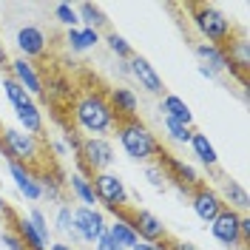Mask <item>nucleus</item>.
I'll return each instance as SVG.
<instances>
[{
  "label": "nucleus",
  "mask_w": 250,
  "mask_h": 250,
  "mask_svg": "<svg viewBox=\"0 0 250 250\" xmlns=\"http://www.w3.org/2000/svg\"><path fill=\"white\" fill-rule=\"evenodd\" d=\"M74 125L85 137H105L117 128V117L105 100V88H85L71 100Z\"/></svg>",
  "instance_id": "nucleus-1"
},
{
  "label": "nucleus",
  "mask_w": 250,
  "mask_h": 250,
  "mask_svg": "<svg viewBox=\"0 0 250 250\" xmlns=\"http://www.w3.org/2000/svg\"><path fill=\"white\" fill-rule=\"evenodd\" d=\"M114 131H117L120 148H123L125 156L134 159V162H154L156 156H159V151H162V142L156 140V134L142 123L140 117H134V120H120Z\"/></svg>",
  "instance_id": "nucleus-2"
},
{
  "label": "nucleus",
  "mask_w": 250,
  "mask_h": 250,
  "mask_svg": "<svg viewBox=\"0 0 250 250\" xmlns=\"http://www.w3.org/2000/svg\"><path fill=\"white\" fill-rule=\"evenodd\" d=\"M190 9V20L196 31L202 34L205 43H213V46H225L230 37H233V20H228V15L216 9V6H208V3H193L188 6Z\"/></svg>",
  "instance_id": "nucleus-3"
},
{
  "label": "nucleus",
  "mask_w": 250,
  "mask_h": 250,
  "mask_svg": "<svg viewBox=\"0 0 250 250\" xmlns=\"http://www.w3.org/2000/svg\"><path fill=\"white\" fill-rule=\"evenodd\" d=\"M0 154L6 156V162H23L37 171V159H40V140L31 137L20 128H0Z\"/></svg>",
  "instance_id": "nucleus-4"
},
{
  "label": "nucleus",
  "mask_w": 250,
  "mask_h": 250,
  "mask_svg": "<svg viewBox=\"0 0 250 250\" xmlns=\"http://www.w3.org/2000/svg\"><path fill=\"white\" fill-rule=\"evenodd\" d=\"M117 159V151H114V142L108 137H83L80 142V151H77V165L83 176H91V173L100 171H111Z\"/></svg>",
  "instance_id": "nucleus-5"
},
{
  "label": "nucleus",
  "mask_w": 250,
  "mask_h": 250,
  "mask_svg": "<svg viewBox=\"0 0 250 250\" xmlns=\"http://www.w3.org/2000/svg\"><path fill=\"white\" fill-rule=\"evenodd\" d=\"M91 188L97 193V205H103L105 210H111L114 216L128 208L131 202V190L128 185L123 182V176L114 171H100V173H91Z\"/></svg>",
  "instance_id": "nucleus-6"
},
{
  "label": "nucleus",
  "mask_w": 250,
  "mask_h": 250,
  "mask_svg": "<svg viewBox=\"0 0 250 250\" xmlns=\"http://www.w3.org/2000/svg\"><path fill=\"white\" fill-rule=\"evenodd\" d=\"M117 219H123L128 222L131 228H134V233L140 236V242H154V245H162V242H168L171 236H168V228L162 225V219L154 216L151 210H142V208H125L117 213Z\"/></svg>",
  "instance_id": "nucleus-7"
},
{
  "label": "nucleus",
  "mask_w": 250,
  "mask_h": 250,
  "mask_svg": "<svg viewBox=\"0 0 250 250\" xmlns=\"http://www.w3.org/2000/svg\"><path fill=\"white\" fill-rule=\"evenodd\" d=\"M156 162L165 168V173H168V182H171L179 193H190L193 188H199L202 185V179H199V173L193 171L188 162H182L179 156H173V154H168L165 148L159 151V156H156Z\"/></svg>",
  "instance_id": "nucleus-8"
},
{
  "label": "nucleus",
  "mask_w": 250,
  "mask_h": 250,
  "mask_svg": "<svg viewBox=\"0 0 250 250\" xmlns=\"http://www.w3.org/2000/svg\"><path fill=\"white\" fill-rule=\"evenodd\" d=\"M9 77L15 80L20 88H26L31 100H46V83H43V74L37 71V65L31 60H23V57H17V60H9Z\"/></svg>",
  "instance_id": "nucleus-9"
},
{
  "label": "nucleus",
  "mask_w": 250,
  "mask_h": 250,
  "mask_svg": "<svg viewBox=\"0 0 250 250\" xmlns=\"http://www.w3.org/2000/svg\"><path fill=\"white\" fill-rule=\"evenodd\" d=\"M105 216L100 208H74V236L77 242H85V245H94L100 236L105 233Z\"/></svg>",
  "instance_id": "nucleus-10"
},
{
  "label": "nucleus",
  "mask_w": 250,
  "mask_h": 250,
  "mask_svg": "<svg viewBox=\"0 0 250 250\" xmlns=\"http://www.w3.org/2000/svg\"><path fill=\"white\" fill-rule=\"evenodd\" d=\"M222 48H225V57H228V71H236L239 83L248 88V68H250V43H248V37H245V34L230 37Z\"/></svg>",
  "instance_id": "nucleus-11"
},
{
  "label": "nucleus",
  "mask_w": 250,
  "mask_h": 250,
  "mask_svg": "<svg viewBox=\"0 0 250 250\" xmlns=\"http://www.w3.org/2000/svg\"><path fill=\"white\" fill-rule=\"evenodd\" d=\"M190 208H193L196 219L205 222V225H210V222L225 210V205H222V199H219V193L213 190V188H208L205 182L199 188L190 190Z\"/></svg>",
  "instance_id": "nucleus-12"
},
{
  "label": "nucleus",
  "mask_w": 250,
  "mask_h": 250,
  "mask_svg": "<svg viewBox=\"0 0 250 250\" xmlns=\"http://www.w3.org/2000/svg\"><path fill=\"white\" fill-rule=\"evenodd\" d=\"M128 74L140 83V88H145L148 94H156V97H165V83H162V77L156 74V68L151 65V62L145 60V57H140V54H134L131 60H128Z\"/></svg>",
  "instance_id": "nucleus-13"
},
{
  "label": "nucleus",
  "mask_w": 250,
  "mask_h": 250,
  "mask_svg": "<svg viewBox=\"0 0 250 250\" xmlns=\"http://www.w3.org/2000/svg\"><path fill=\"white\" fill-rule=\"evenodd\" d=\"M239 216L230 208H225L213 222H210V236L216 239L219 245L225 248H242V239H239Z\"/></svg>",
  "instance_id": "nucleus-14"
},
{
  "label": "nucleus",
  "mask_w": 250,
  "mask_h": 250,
  "mask_svg": "<svg viewBox=\"0 0 250 250\" xmlns=\"http://www.w3.org/2000/svg\"><path fill=\"white\" fill-rule=\"evenodd\" d=\"M15 43L17 48H20V57L23 60H37V57H43L46 54V34H43V29H37V26H20L15 34Z\"/></svg>",
  "instance_id": "nucleus-15"
},
{
  "label": "nucleus",
  "mask_w": 250,
  "mask_h": 250,
  "mask_svg": "<svg viewBox=\"0 0 250 250\" xmlns=\"http://www.w3.org/2000/svg\"><path fill=\"white\" fill-rule=\"evenodd\" d=\"M105 100H108V105H111V111H114V117H117V123H120V120H134L137 111H140L137 94L131 91V88H125V85L105 88Z\"/></svg>",
  "instance_id": "nucleus-16"
},
{
  "label": "nucleus",
  "mask_w": 250,
  "mask_h": 250,
  "mask_svg": "<svg viewBox=\"0 0 250 250\" xmlns=\"http://www.w3.org/2000/svg\"><path fill=\"white\" fill-rule=\"evenodd\" d=\"M9 176L15 188L26 196V202H40L43 199V190H40V182H37V173L34 168L23 165V162H9Z\"/></svg>",
  "instance_id": "nucleus-17"
},
{
  "label": "nucleus",
  "mask_w": 250,
  "mask_h": 250,
  "mask_svg": "<svg viewBox=\"0 0 250 250\" xmlns=\"http://www.w3.org/2000/svg\"><path fill=\"white\" fill-rule=\"evenodd\" d=\"M216 193H219V199H222L225 208H230V210H236V213H248L250 196H248V190H245L242 182H236V179H230V176H225V179L219 182Z\"/></svg>",
  "instance_id": "nucleus-18"
},
{
  "label": "nucleus",
  "mask_w": 250,
  "mask_h": 250,
  "mask_svg": "<svg viewBox=\"0 0 250 250\" xmlns=\"http://www.w3.org/2000/svg\"><path fill=\"white\" fill-rule=\"evenodd\" d=\"M193 54H196V60L199 65L205 68H210L213 74H222V71H228V57H225V48L222 46H213V43H196L193 46Z\"/></svg>",
  "instance_id": "nucleus-19"
},
{
  "label": "nucleus",
  "mask_w": 250,
  "mask_h": 250,
  "mask_svg": "<svg viewBox=\"0 0 250 250\" xmlns=\"http://www.w3.org/2000/svg\"><path fill=\"white\" fill-rule=\"evenodd\" d=\"M159 114H162L165 120H173V123H179V125L193 128V114H190V108H188L185 100L176 97V94H165V97H162V103H159Z\"/></svg>",
  "instance_id": "nucleus-20"
},
{
  "label": "nucleus",
  "mask_w": 250,
  "mask_h": 250,
  "mask_svg": "<svg viewBox=\"0 0 250 250\" xmlns=\"http://www.w3.org/2000/svg\"><path fill=\"white\" fill-rule=\"evenodd\" d=\"M15 117H17V128L31 134V137H37V140L46 131V120H43V111H40L37 103H29L23 108H15Z\"/></svg>",
  "instance_id": "nucleus-21"
},
{
  "label": "nucleus",
  "mask_w": 250,
  "mask_h": 250,
  "mask_svg": "<svg viewBox=\"0 0 250 250\" xmlns=\"http://www.w3.org/2000/svg\"><path fill=\"white\" fill-rule=\"evenodd\" d=\"M9 228L17 233V239L23 242V248L26 250H48V245L40 239V233L31 228V222L26 216H15L12 222H9Z\"/></svg>",
  "instance_id": "nucleus-22"
},
{
  "label": "nucleus",
  "mask_w": 250,
  "mask_h": 250,
  "mask_svg": "<svg viewBox=\"0 0 250 250\" xmlns=\"http://www.w3.org/2000/svg\"><path fill=\"white\" fill-rule=\"evenodd\" d=\"M190 151H193V156L202 162L205 168H216L219 165V154L216 148H213V142L208 140V134H202V131H193V137H190Z\"/></svg>",
  "instance_id": "nucleus-23"
},
{
  "label": "nucleus",
  "mask_w": 250,
  "mask_h": 250,
  "mask_svg": "<svg viewBox=\"0 0 250 250\" xmlns=\"http://www.w3.org/2000/svg\"><path fill=\"white\" fill-rule=\"evenodd\" d=\"M65 188H71L74 199H77L83 208H97V193L91 188V176H83V173H71Z\"/></svg>",
  "instance_id": "nucleus-24"
},
{
  "label": "nucleus",
  "mask_w": 250,
  "mask_h": 250,
  "mask_svg": "<svg viewBox=\"0 0 250 250\" xmlns=\"http://www.w3.org/2000/svg\"><path fill=\"white\" fill-rule=\"evenodd\" d=\"M34 173H37V182H40V190H43V199L62 205V196H65V179H60L54 171H34Z\"/></svg>",
  "instance_id": "nucleus-25"
},
{
  "label": "nucleus",
  "mask_w": 250,
  "mask_h": 250,
  "mask_svg": "<svg viewBox=\"0 0 250 250\" xmlns=\"http://www.w3.org/2000/svg\"><path fill=\"white\" fill-rule=\"evenodd\" d=\"M65 43H68V48H71V51L83 54V51H88V48H94L97 43H100V31L83 29V26H77V29H68V34H65Z\"/></svg>",
  "instance_id": "nucleus-26"
},
{
  "label": "nucleus",
  "mask_w": 250,
  "mask_h": 250,
  "mask_svg": "<svg viewBox=\"0 0 250 250\" xmlns=\"http://www.w3.org/2000/svg\"><path fill=\"white\" fill-rule=\"evenodd\" d=\"M105 230H108V236L117 242L120 250H131L137 242H140V236L134 233V228H131L128 222H123V219H114L111 225H105Z\"/></svg>",
  "instance_id": "nucleus-27"
},
{
  "label": "nucleus",
  "mask_w": 250,
  "mask_h": 250,
  "mask_svg": "<svg viewBox=\"0 0 250 250\" xmlns=\"http://www.w3.org/2000/svg\"><path fill=\"white\" fill-rule=\"evenodd\" d=\"M77 17H80V23H83V29H94V31L105 29V23H108L105 12H103L100 6H94V3H80Z\"/></svg>",
  "instance_id": "nucleus-28"
},
{
  "label": "nucleus",
  "mask_w": 250,
  "mask_h": 250,
  "mask_svg": "<svg viewBox=\"0 0 250 250\" xmlns=\"http://www.w3.org/2000/svg\"><path fill=\"white\" fill-rule=\"evenodd\" d=\"M46 100H51V103H62V100L71 103V100H74V85H71V80L65 77V74H51Z\"/></svg>",
  "instance_id": "nucleus-29"
},
{
  "label": "nucleus",
  "mask_w": 250,
  "mask_h": 250,
  "mask_svg": "<svg viewBox=\"0 0 250 250\" xmlns=\"http://www.w3.org/2000/svg\"><path fill=\"white\" fill-rule=\"evenodd\" d=\"M54 230L60 236H68L71 242H77L74 236V208L71 205H60L57 213H54Z\"/></svg>",
  "instance_id": "nucleus-30"
},
{
  "label": "nucleus",
  "mask_w": 250,
  "mask_h": 250,
  "mask_svg": "<svg viewBox=\"0 0 250 250\" xmlns=\"http://www.w3.org/2000/svg\"><path fill=\"white\" fill-rule=\"evenodd\" d=\"M3 94H6V100L12 103V108H23V105L34 103L29 94H26V88H20V85H17L15 80L9 77V74L3 77Z\"/></svg>",
  "instance_id": "nucleus-31"
},
{
  "label": "nucleus",
  "mask_w": 250,
  "mask_h": 250,
  "mask_svg": "<svg viewBox=\"0 0 250 250\" xmlns=\"http://www.w3.org/2000/svg\"><path fill=\"white\" fill-rule=\"evenodd\" d=\"M105 43H108V48H111V54L117 57V60H123V62H128L131 57H134V46L125 40L123 34H117V31H111L108 37H105Z\"/></svg>",
  "instance_id": "nucleus-32"
},
{
  "label": "nucleus",
  "mask_w": 250,
  "mask_h": 250,
  "mask_svg": "<svg viewBox=\"0 0 250 250\" xmlns=\"http://www.w3.org/2000/svg\"><path fill=\"white\" fill-rule=\"evenodd\" d=\"M145 179L151 182V188H156V190H165V188L171 185L168 182V173H165V168L159 165V162H145Z\"/></svg>",
  "instance_id": "nucleus-33"
},
{
  "label": "nucleus",
  "mask_w": 250,
  "mask_h": 250,
  "mask_svg": "<svg viewBox=\"0 0 250 250\" xmlns=\"http://www.w3.org/2000/svg\"><path fill=\"white\" fill-rule=\"evenodd\" d=\"M31 222V228L40 233V239L46 242V245H51V228H48V219H46V213L40 210V208H31L29 210V216H26Z\"/></svg>",
  "instance_id": "nucleus-34"
},
{
  "label": "nucleus",
  "mask_w": 250,
  "mask_h": 250,
  "mask_svg": "<svg viewBox=\"0 0 250 250\" xmlns=\"http://www.w3.org/2000/svg\"><path fill=\"white\" fill-rule=\"evenodd\" d=\"M54 17H57V23H62L65 29H77L80 26L77 9H74L71 3H57V6H54Z\"/></svg>",
  "instance_id": "nucleus-35"
},
{
  "label": "nucleus",
  "mask_w": 250,
  "mask_h": 250,
  "mask_svg": "<svg viewBox=\"0 0 250 250\" xmlns=\"http://www.w3.org/2000/svg\"><path fill=\"white\" fill-rule=\"evenodd\" d=\"M162 125H165L168 137H171L173 142H179V145H188V142H190V137H193V128L179 125V123H173V120H165V117H162Z\"/></svg>",
  "instance_id": "nucleus-36"
},
{
  "label": "nucleus",
  "mask_w": 250,
  "mask_h": 250,
  "mask_svg": "<svg viewBox=\"0 0 250 250\" xmlns=\"http://www.w3.org/2000/svg\"><path fill=\"white\" fill-rule=\"evenodd\" d=\"M0 242H3V248H6V250H26V248H23V242L17 239V233L12 230V228L0 230Z\"/></svg>",
  "instance_id": "nucleus-37"
},
{
  "label": "nucleus",
  "mask_w": 250,
  "mask_h": 250,
  "mask_svg": "<svg viewBox=\"0 0 250 250\" xmlns=\"http://www.w3.org/2000/svg\"><path fill=\"white\" fill-rule=\"evenodd\" d=\"M239 239H242V248H248L250 245V216L248 213L239 216Z\"/></svg>",
  "instance_id": "nucleus-38"
},
{
  "label": "nucleus",
  "mask_w": 250,
  "mask_h": 250,
  "mask_svg": "<svg viewBox=\"0 0 250 250\" xmlns=\"http://www.w3.org/2000/svg\"><path fill=\"white\" fill-rule=\"evenodd\" d=\"M94 250H120V248H117V242H114V239L108 236V230H105V233L94 242Z\"/></svg>",
  "instance_id": "nucleus-39"
},
{
  "label": "nucleus",
  "mask_w": 250,
  "mask_h": 250,
  "mask_svg": "<svg viewBox=\"0 0 250 250\" xmlns=\"http://www.w3.org/2000/svg\"><path fill=\"white\" fill-rule=\"evenodd\" d=\"M165 250H199L193 242H173V239H168L165 242Z\"/></svg>",
  "instance_id": "nucleus-40"
},
{
  "label": "nucleus",
  "mask_w": 250,
  "mask_h": 250,
  "mask_svg": "<svg viewBox=\"0 0 250 250\" xmlns=\"http://www.w3.org/2000/svg\"><path fill=\"white\" fill-rule=\"evenodd\" d=\"M48 148H51L57 156H68V154H71V151H68V145H65L62 140H51V142H48Z\"/></svg>",
  "instance_id": "nucleus-41"
},
{
  "label": "nucleus",
  "mask_w": 250,
  "mask_h": 250,
  "mask_svg": "<svg viewBox=\"0 0 250 250\" xmlns=\"http://www.w3.org/2000/svg\"><path fill=\"white\" fill-rule=\"evenodd\" d=\"M131 250H165V242H162V245H154V242H137Z\"/></svg>",
  "instance_id": "nucleus-42"
},
{
  "label": "nucleus",
  "mask_w": 250,
  "mask_h": 250,
  "mask_svg": "<svg viewBox=\"0 0 250 250\" xmlns=\"http://www.w3.org/2000/svg\"><path fill=\"white\" fill-rule=\"evenodd\" d=\"M0 216H6V219H9V222L15 219V213H12V208H9V202L3 199V193H0Z\"/></svg>",
  "instance_id": "nucleus-43"
},
{
  "label": "nucleus",
  "mask_w": 250,
  "mask_h": 250,
  "mask_svg": "<svg viewBox=\"0 0 250 250\" xmlns=\"http://www.w3.org/2000/svg\"><path fill=\"white\" fill-rule=\"evenodd\" d=\"M48 250H74V248H71L68 242H51V245H48Z\"/></svg>",
  "instance_id": "nucleus-44"
},
{
  "label": "nucleus",
  "mask_w": 250,
  "mask_h": 250,
  "mask_svg": "<svg viewBox=\"0 0 250 250\" xmlns=\"http://www.w3.org/2000/svg\"><path fill=\"white\" fill-rule=\"evenodd\" d=\"M0 68H9V54H6L3 43H0Z\"/></svg>",
  "instance_id": "nucleus-45"
},
{
  "label": "nucleus",
  "mask_w": 250,
  "mask_h": 250,
  "mask_svg": "<svg viewBox=\"0 0 250 250\" xmlns=\"http://www.w3.org/2000/svg\"><path fill=\"white\" fill-rule=\"evenodd\" d=\"M199 74H202L205 80H216L219 74H213V71H210V68H205V65H199Z\"/></svg>",
  "instance_id": "nucleus-46"
},
{
  "label": "nucleus",
  "mask_w": 250,
  "mask_h": 250,
  "mask_svg": "<svg viewBox=\"0 0 250 250\" xmlns=\"http://www.w3.org/2000/svg\"><path fill=\"white\" fill-rule=\"evenodd\" d=\"M88 250H94V248H88Z\"/></svg>",
  "instance_id": "nucleus-47"
}]
</instances>
